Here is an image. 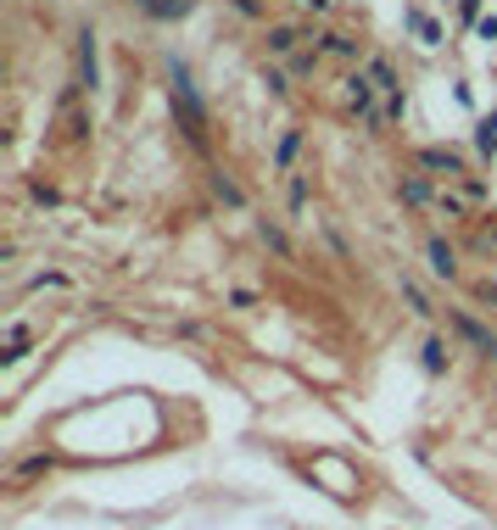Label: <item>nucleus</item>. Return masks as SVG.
I'll list each match as a JSON object with an SVG mask.
<instances>
[{
    "label": "nucleus",
    "mask_w": 497,
    "mask_h": 530,
    "mask_svg": "<svg viewBox=\"0 0 497 530\" xmlns=\"http://www.w3.org/2000/svg\"><path fill=\"white\" fill-rule=\"evenodd\" d=\"M302 6H314V12H324V0H302Z\"/></svg>",
    "instance_id": "nucleus-8"
},
{
    "label": "nucleus",
    "mask_w": 497,
    "mask_h": 530,
    "mask_svg": "<svg viewBox=\"0 0 497 530\" xmlns=\"http://www.w3.org/2000/svg\"><path fill=\"white\" fill-rule=\"evenodd\" d=\"M369 78H375V90H386V95H397V73L386 68V61H369Z\"/></svg>",
    "instance_id": "nucleus-3"
},
{
    "label": "nucleus",
    "mask_w": 497,
    "mask_h": 530,
    "mask_svg": "<svg viewBox=\"0 0 497 530\" xmlns=\"http://www.w3.org/2000/svg\"><path fill=\"white\" fill-rule=\"evenodd\" d=\"M481 145H486V151H497V112L481 123Z\"/></svg>",
    "instance_id": "nucleus-6"
},
{
    "label": "nucleus",
    "mask_w": 497,
    "mask_h": 530,
    "mask_svg": "<svg viewBox=\"0 0 497 530\" xmlns=\"http://www.w3.org/2000/svg\"><path fill=\"white\" fill-rule=\"evenodd\" d=\"M174 106L184 112V129H191V140H201V135H207V123H201V101H196V90H191V78H184V73H174Z\"/></svg>",
    "instance_id": "nucleus-1"
},
{
    "label": "nucleus",
    "mask_w": 497,
    "mask_h": 530,
    "mask_svg": "<svg viewBox=\"0 0 497 530\" xmlns=\"http://www.w3.org/2000/svg\"><path fill=\"white\" fill-rule=\"evenodd\" d=\"M430 268H436V273H452V251H447L442 241H430Z\"/></svg>",
    "instance_id": "nucleus-4"
},
{
    "label": "nucleus",
    "mask_w": 497,
    "mask_h": 530,
    "mask_svg": "<svg viewBox=\"0 0 497 530\" xmlns=\"http://www.w3.org/2000/svg\"><path fill=\"white\" fill-rule=\"evenodd\" d=\"M425 162H430V167H447V174H459V157H452V151H425Z\"/></svg>",
    "instance_id": "nucleus-5"
},
{
    "label": "nucleus",
    "mask_w": 497,
    "mask_h": 530,
    "mask_svg": "<svg viewBox=\"0 0 497 530\" xmlns=\"http://www.w3.org/2000/svg\"><path fill=\"white\" fill-rule=\"evenodd\" d=\"M459 330H464V335H469V341L481 347V352H497V341H492V335H486L481 324H475V318H464V313H459Z\"/></svg>",
    "instance_id": "nucleus-2"
},
{
    "label": "nucleus",
    "mask_w": 497,
    "mask_h": 530,
    "mask_svg": "<svg viewBox=\"0 0 497 530\" xmlns=\"http://www.w3.org/2000/svg\"><path fill=\"white\" fill-rule=\"evenodd\" d=\"M268 45H274V51H291V45H297V29H274V39H268Z\"/></svg>",
    "instance_id": "nucleus-7"
}]
</instances>
